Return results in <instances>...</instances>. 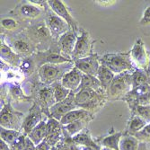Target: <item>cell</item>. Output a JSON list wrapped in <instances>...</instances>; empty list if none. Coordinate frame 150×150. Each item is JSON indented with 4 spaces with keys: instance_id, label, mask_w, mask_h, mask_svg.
<instances>
[{
    "instance_id": "obj_1",
    "label": "cell",
    "mask_w": 150,
    "mask_h": 150,
    "mask_svg": "<svg viewBox=\"0 0 150 150\" xmlns=\"http://www.w3.org/2000/svg\"><path fill=\"white\" fill-rule=\"evenodd\" d=\"M107 101L105 90L91 88L79 90L76 93V103L78 108L84 109L91 114L97 112Z\"/></svg>"
},
{
    "instance_id": "obj_2",
    "label": "cell",
    "mask_w": 150,
    "mask_h": 150,
    "mask_svg": "<svg viewBox=\"0 0 150 150\" xmlns=\"http://www.w3.org/2000/svg\"><path fill=\"white\" fill-rule=\"evenodd\" d=\"M74 67V61L64 64H44L38 69L37 78L44 85L53 86L59 83L62 77Z\"/></svg>"
},
{
    "instance_id": "obj_3",
    "label": "cell",
    "mask_w": 150,
    "mask_h": 150,
    "mask_svg": "<svg viewBox=\"0 0 150 150\" xmlns=\"http://www.w3.org/2000/svg\"><path fill=\"white\" fill-rule=\"evenodd\" d=\"M30 97H32L33 103L40 107L43 114L50 118V108L56 103L53 86L44 85L38 80L31 86Z\"/></svg>"
},
{
    "instance_id": "obj_4",
    "label": "cell",
    "mask_w": 150,
    "mask_h": 150,
    "mask_svg": "<svg viewBox=\"0 0 150 150\" xmlns=\"http://www.w3.org/2000/svg\"><path fill=\"white\" fill-rule=\"evenodd\" d=\"M101 65L108 67L115 75L125 72H133L136 69L131 61L129 52L107 53L101 59Z\"/></svg>"
},
{
    "instance_id": "obj_5",
    "label": "cell",
    "mask_w": 150,
    "mask_h": 150,
    "mask_svg": "<svg viewBox=\"0 0 150 150\" xmlns=\"http://www.w3.org/2000/svg\"><path fill=\"white\" fill-rule=\"evenodd\" d=\"M132 88V72L116 75L111 85L105 91L107 101L123 100Z\"/></svg>"
},
{
    "instance_id": "obj_6",
    "label": "cell",
    "mask_w": 150,
    "mask_h": 150,
    "mask_svg": "<svg viewBox=\"0 0 150 150\" xmlns=\"http://www.w3.org/2000/svg\"><path fill=\"white\" fill-rule=\"evenodd\" d=\"M25 30L38 51H45L49 50L55 42L45 21H40L33 25L29 26Z\"/></svg>"
},
{
    "instance_id": "obj_7",
    "label": "cell",
    "mask_w": 150,
    "mask_h": 150,
    "mask_svg": "<svg viewBox=\"0 0 150 150\" xmlns=\"http://www.w3.org/2000/svg\"><path fill=\"white\" fill-rule=\"evenodd\" d=\"M7 38H9V42L6 43L10 46L22 59L30 58L38 51L26 30L7 36Z\"/></svg>"
},
{
    "instance_id": "obj_8",
    "label": "cell",
    "mask_w": 150,
    "mask_h": 150,
    "mask_svg": "<svg viewBox=\"0 0 150 150\" xmlns=\"http://www.w3.org/2000/svg\"><path fill=\"white\" fill-rule=\"evenodd\" d=\"M2 102V101H1ZM4 103V102H3ZM1 127L7 129H13V130H22L23 123L25 116L23 113L16 111L10 103V101L4 103L3 107L1 108Z\"/></svg>"
},
{
    "instance_id": "obj_9",
    "label": "cell",
    "mask_w": 150,
    "mask_h": 150,
    "mask_svg": "<svg viewBox=\"0 0 150 150\" xmlns=\"http://www.w3.org/2000/svg\"><path fill=\"white\" fill-rule=\"evenodd\" d=\"M129 55L136 69L150 70V55L142 39L138 38L135 40Z\"/></svg>"
},
{
    "instance_id": "obj_10",
    "label": "cell",
    "mask_w": 150,
    "mask_h": 150,
    "mask_svg": "<svg viewBox=\"0 0 150 150\" xmlns=\"http://www.w3.org/2000/svg\"><path fill=\"white\" fill-rule=\"evenodd\" d=\"M37 63L38 67L44 64H64L67 62H73L70 59L65 57L60 52L58 44H52V46L45 51H37L33 56Z\"/></svg>"
},
{
    "instance_id": "obj_11",
    "label": "cell",
    "mask_w": 150,
    "mask_h": 150,
    "mask_svg": "<svg viewBox=\"0 0 150 150\" xmlns=\"http://www.w3.org/2000/svg\"><path fill=\"white\" fill-rule=\"evenodd\" d=\"M123 101L130 111L138 105H150V85L133 87Z\"/></svg>"
},
{
    "instance_id": "obj_12",
    "label": "cell",
    "mask_w": 150,
    "mask_h": 150,
    "mask_svg": "<svg viewBox=\"0 0 150 150\" xmlns=\"http://www.w3.org/2000/svg\"><path fill=\"white\" fill-rule=\"evenodd\" d=\"M94 42L92 40L89 33L83 29H80L77 34V40L73 53V61L87 58L93 55V46Z\"/></svg>"
},
{
    "instance_id": "obj_13",
    "label": "cell",
    "mask_w": 150,
    "mask_h": 150,
    "mask_svg": "<svg viewBox=\"0 0 150 150\" xmlns=\"http://www.w3.org/2000/svg\"><path fill=\"white\" fill-rule=\"evenodd\" d=\"M44 21L55 42H58V40L63 34L70 31V27L67 23L57 16L56 13H54L50 9V11L46 12V17Z\"/></svg>"
},
{
    "instance_id": "obj_14",
    "label": "cell",
    "mask_w": 150,
    "mask_h": 150,
    "mask_svg": "<svg viewBox=\"0 0 150 150\" xmlns=\"http://www.w3.org/2000/svg\"><path fill=\"white\" fill-rule=\"evenodd\" d=\"M47 3H48L50 9L54 13H56L57 16H59L63 20H65L67 23V24L69 25L71 31L78 34L80 29L78 28L77 22L71 16L70 12L69 11V9H67L64 2L61 1V0H49V1H47Z\"/></svg>"
},
{
    "instance_id": "obj_15",
    "label": "cell",
    "mask_w": 150,
    "mask_h": 150,
    "mask_svg": "<svg viewBox=\"0 0 150 150\" xmlns=\"http://www.w3.org/2000/svg\"><path fill=\"white\" fill-rule=\"evenodd\" d=\"M78 109L76 103V93L71 92L70 94L64 101L56 103L50 110V118H54L60 120L67 113Z\"/></svg>"
},
{
    "instance_id": "obj_16",
    "label": "cell",
    "mask_w": 150,
    "mask_h": 150,
    "mask_svg": "<svg viewBox=\"0 0 150 150\" xmlns=\"http://www.w3.org/2000/svg\"><path fill=\"white\" fill-rule=\"evenodd\" d=\"M100 59L101 58H99L97 54H93L87 58L75 60L74 65L75 67H76L83 74L96 76L97 72L101 67Z\"/></svg>"
},
{
    "instance_id": "obj_17",
    "label": "cell",
    "mask_w": 150,
    "mask_h": 150,
    "mask_svg": "<svg viewBox=\"0 0 150 150\" xmlns=\"http://www.w3.org/2000/svg\"><path fill=\"white\" fill-rule=\"evenodd\" d=\"M42 115L43 112L40 107L37 103H33L32 108L29 110V113L24 118L22 127V130H23V134L28 136L31 131L42 120Z\"/></svg>"
},
{
    "instance_id": "obj_18",
    "label": "cell",
    "mask_w": 150,
    "mask_h": 150,
    "mask_svg": "<svg viewBox=\"0 0 150 150\" xmlns=\"http://www.w3.org/2000/svg\"><path fill=\"white\" fill-rule=\"evenodd\" d=\"M76 40H77V33L70 30L69 32L63 34L57 42L58 47L60 52L62 53V55L70 59L71 60H73L72 58L76 43Z\"/></svg>"
},
{
    "instance_id": "obj_19",
    "label": "cell",
    "mask_w": 150,
    "mask_h": 150,
    "mask_svg": "<svg viewBox=\"0 0 150 150\" xmlns=\"http://www.w3.org/2000/svg\"><path fill=\"white\" fill-rule=\"evenodd\" d=\"M82 76H83V73L74 67L69 72H67L62 77L60 83L67 90L76 93L82 82Z\"/></svg>"
},
{
    "instance_id": "obj_20",
    "label": "cell",
    "mask_w": 150,
    "mask_h": 150,
    "mask_svg": "<svg viewBox=\"0 0 150 150\" xmlns=\"http://www.w3.org/2000/svg\"><path fill=\"white\" fill-rule=\"evenodd\" d=\"M16 10L18 15L23 19L33 20L42 16V11L45 9L32 3L31 1H25L21 3Z\"/></svg>"
},
{
    "instance_id": "obj_21",
    "label": "cell",
    "mask_w": 150,
    "mask_h": 150,
    "mask_svg": "<svg viewBox=\"0 0 150 150\" xmlns=\"http://www.w3.org/2000/svg\"><path fill=\"white\" fill-rule=\"evenodd\" d=\"M0 58L1 61L5 62L12 67H19L22 61V58L16 52L13 50V49L8 46L5 40L1 38V45H0Z\"/></svg>"
},
{
    "instance_id": "obj_22",
    "label": "cell",
    "mask_w": 150,
    "mask_h": 150,
    "mask_svg": "<svg viewBox=\"0 0 150 150\" xmlns=\"http://www.w3.org/2000/svg\"><path fill=\"white\" fill-rule=\"evenodd\" d=\"M71 139H72V141L75 144L78 145L79 146L91 148L93 150H101L102 149L101 146L92 139L91 133L87 129L82 130L81 132H79L78 134H76Z\"/></svg>"
},
{
    "instance_id": "obj_23",
    "label": "cell",
    "mask_w": 150,
    "mask_h": 150,
    "mask_svg": "<svg viewBox=\"0 0 150 150\" xmlns=\"http://www.w3.org/2000/svg\"><path fill=\"white\" fill-rule=\"evenodd\" d=\"M7 94L9 95V100L13 101L17 103L33 102L32 97L28 96L27 93H24L23 89L21 87L19 84H8Z\"/></svg>"
},
{
    "instance_id": "obj_24",
    "label": "cell",
    "mask_w": 150,
    "mask_h": 150,
    "mask_svg": "<svg viewBox=\"0 0 150 150\" xmlns=\"http://www.w3.org/2000/svg\"><path fill=\"white\" fill-rule=\"evenodd\" d=\"M93 117H89L86 119H82L76 121H74L72 123L62 126L63 129V134L65 138H73L74 136L81 132L82 130H84L86 126L89 123V122L93 120Z\"/></svg>"
},
{
    "instance_id": "obj_25",
    "label": "cell",
    "mask_w": 150,
    "mask_h": 150,
    "mask_svg": "<svg viewBox=\"0 0 150 150\" xmlns=\"http://www.w3.org/2000/svg\"><path fill=\"white\" fill-rule=\"evenodd\" d=\"M47 121L42 120L40 123L31 131V133L27 136L36 146L43 142L47 137Z\"/></svg>"
},
{
    "instance_id": "obj_26",
    "label": "cell",
    "mask_w": 150,
    "mask_h": 150,
    "mask_svg": "<svg viewBox=\"0 0 150 150\" xmlns=\"http://www.w3.org/2000/svg\"><path fill=\"white\" fill-rule=\"evenodd\" d=\"M89 117H93V114H91L90 112H88L87 111L84 110V109H76L74 111L69 112V113H67L60 120V124L61 126H66L69 125L70 123L82 119H86V118H89Z\"/></svg>"
},
{
    "instance_id": "obj_27",
    "label": "cell",
    "mask_w": 150,
    "mask_h": 150,
    "mask_svg": "<svg viewBox=\"0 0 150 150\" xmlns=\"http://www.w3.org/2000/svg\"><path fill=\"white\" fill-rule=\"evenodd\" d=\"M140 144L135 136L123 132L119 143V150H139Z\"/></svg>"
},
{
    "instance_id": "obj_28",
    "label": "cell",
    "mask_w": 150,
    "mask_h": 150,
    "mask_svg": "<svg viewBox=\"0 0 150 150\" xmlns=\"http://www.w3.org/2000/svg\"><path fill=\"white\" fill-rule=\"evenodd\" d=\"M18 69L25 77H29L33 74H35L36 72H38L39 67L37 66L34 58L32 56L30 58L22 59V61Z\"/></svg>"
},
{
    "instance_id": "obj_29",
    "label": "cell",
    "mask_w": 150,
    "mask_h": 150,
    "mask_svg": "<svg viewBox=\"0 0 150 150\" xmlns=\"http://www.w3.org/2000/svg\"><path fill=\"white\" fill-rule=\"evenodd\" d=\"M123 135V132L121 131H116L108 136H105L100 140V146L101 147H106L112 150H119V143L120 140L121 136Z\"/></svg>"
},
{
    "instance_id": "obj_30",
    "label": "cell",
    "mask_w": 150,
    "mask_h": 150,
    "mask_svg": "<svg viewBox=\"0 0 150 150\" xmlns=\"http://www.w3.org/2000/svg\"><path fill=\"white\" fill-rule=\"evenodd\" d=\"M115 76L116 75L111 69H109L108 67L101 65L100 69L97 72L96 77L100 81L102 87L106 91L107 88L109 87V86H110L111 83L112 82L113 78L115 77Z\"/></svg>"
},
{
    "instance_id": "obj_31",
    "label": "cell",
    "mask_w": 150,
    "mask_h": 150,
    "mask_svg": "<svg viewBox=\"0 0 150 150\" xmlns=\"http://www.w3.org/2000/svg\"><path fill=\"white\" fill-rule=\"evenodd\" d=\"M147 123L143 120L139 116L135 115V114H130V118L128 120V124H127V129L125 132L130 134V135H135L138 132H139L146 125Z\"/></svg>"
},
{
    "instance_id": "obj_32",
    "label": "cell",
    "mask_w": 150,
    "mask_h": 150,
    "mask_svg": "<svg viewBox=\"0 0 150 150\" xmlns=\"http://www.w3.org/2000/svg\"><path fill=\"white\" fill-rule=\"evenodd\" d=\"M132 85L133 87L143 85H150V70L135 69L132 72Z\"/></svg>"
},
{
    "instance_id": "obj_33",
    "label": "cell",
    "mask_w": 150,
    "mask_h": 150,
    "mask_svg": "<svg viewBox=\"0 0 150 150\" xmlns=\"http://www.w3.org/2000/svg\"><path fill=\"white\" fill-rule=\"evenodd\" d=\"M86 88H91V89H94V90L103 89L101 86L100 81L98 80V78L96 76L83 74V76H82V82H81V85H80L78 91L82 90V89H86Z\"/></svg>"
},
{
    "instance_id": "obj_34",
    "label": "cell",
    "mask_w": 150,
    "mask_h": 150,
    "mask_svg": "<svg viewBox=\"0 0 150 150\" xmlns=\"http://www.w3.org/2000/svg\"><path fill=\"white\" fill-rule=\"evenodd\" d=\"M21 135H22V132L18 131V130L7 129L2 128V127L0 129V138H1L0 139L6 142L9 146L15 142Z\"/></svg>"
},
{
    "instance_id": "obj_35",
    "label": "cell",
    "mask_w": 150,
    "mask_h": 150,
    "mask_svg": "<svg viewBox=\"0 0 150 150\" xmlns=\"http://www.w3.org/2000/svg\"><path fill=\"white\" fill-rule=\"evenodd\" d=\"M130 114H135L145 120L146 123H150V105H138L130 111Z\"/></svg>"
},
{
    "instance_id": "obj_36",
    "label": "cell",
    "mask_w": 150,
    "mask_h": 150,
    "mask_svg": "<svg viewBox=\"0 0 150 150\" xmlns=\"http://www.w3.org/2000/svg\"><path fill=\"white\" fill-rule=\"evenodd\" d=\"M52 86L54 89V97H55L56 103H59V102L64 101L66 98H67V96H69L71 93V91L65 88L61 85L60 82L59 83H57V84H54Z\"/></svg>"
},
{
    "instance_id": "obj_37",
    "label": "cell",
    "mask_w": 150,
    "mask_h": 150,
    "mask_svg": "<svg viewBox=\"0 0 150 150\" xmlns=\"http://www.w3.org/2000/svg\"><path fill=\"white\" fill-rule=\"evenodd\" d=\"M136 138L139 139L140 143L150 145V123L146 124L143 129H141L139 132L134 135Z\"/></svg>"
},
{
    "instance_id": "obj_38",
    "label": "cell",
    "mask_w": 150,
    "mask_h": 150,
    "mask_svg": "<svg viewBox=\"0 0 150 150\" xmlns=\"http://www.w3.org/2000/svg\"><path fill=\"white\" fill-rule=\"evenodd\" d=\"M1 26L7 31H15L18 28L19 23L13 18L8 17V18H4L1 20Z\"/></svg>"
},
{
    "instance_id": "obj_39",
    "label": "cell",
    "mask_w": 150,
    "mask_h": 150,
    "mask_svg": "<svg viewBox=\"0 0 150 150\" xmlns=\"http://www.w3.org/2000/svg\"><path fill=\"white\" fill-rule=\"evenodd\" d=\"M26 138H27V136L22 133L20 137L12 145H10V149L11 150H24L26 146Z\"/></svg>"
},
{
    "instance_id": "obj_40",
    "label": "cell",
    "mask_w": 150,
    "mask_h": 150,
    "mask_svg": "<svg viewBox=\"0 0 150 150\" xmlns=\"http://www.w3.org/2000/svg\"><path fill=\"white\" fill-rule=\"evenodd\" d=\"M139 23L140 25H142V26H148V25H150V5L146 7L145 11L143 13V15H142V17L139 20Z\"/></svg>"
},
{
    "instance_id": "obj_41",
    "label": "cell",
    "mask_w": 150,
    "mask_h": 150,
    "mask_svg": "<svg viewBox=\"0 0 150 150\" xmlns=\"http://www.w3.org/2000/svg\"><path fill=\"white\" fill-rule=\"evenodd\" d=\"M56 148H57V150H70L69 144H67V143L65 141L64 139H61V140L57 144Z\"/></svg>"
},
{
    "instance_id": "obj_42",
    "label": "cell",
    "mask_w": 150,
    "mask_h": 150,
    "mask_svg": "<svg viewBox=\"0 0 150 150\" xmlns=\"http://www.w3.org/2000/svg\"><path fill=\"white\" fill-rule=\"evenodd\" d=\"M50 146L45 142H42L40 144H39L38 146H36V150H50Z\"/></svg>"
},
{
    "instance_id": "obj_43",
    "label": "cell",
    "mask_w": 150,
    "mask_h": 150,
    "mask_svg": "<svg viewBox=\"0 0 150 150\" xmlns=\"http://www.w3.org/2000/svg\"><path fill=\"white\" fill-rule=\"evenodd\" d=\"M116 1H96L97 4H99L102 6H110L113 5Z\"/></svg>"
},
{
    "instance_id": "obj_44",
    "label": "cell",
    "mask_w": 150,
    "mask_h": 150,
    "mask_svg": "<svg viewBox=\"0 0 150 150\" xmlns=\"http://www.w3.org/2000/svg\"><path fill=\"white\" fill-rule=\"evenodd\" d=\"M0 150H11L10 149V146L7 145L3 140L0 139Z\"/></svg>"
},
{
    "instance_id": "obj_45",
    "label": "cell",
    "mask_w": 150,
    "mask_h": 150,
    "mask_svg": "<svg viewBox=\"0 0 150 150\" xmlns=\"http://www.w3.org/2000/svg\"><path fill=\"white\" fill-rule=\"evenodd\" d=\"M101 150H112V149H110V148H106V147H102Z\"/></svg>"
},
{
    "instance_id": "obj_46",
    "label": "cell",
    "mask_w": 150,
    "mask_h": 150,
    "mask_svg": "<svg viewBox=\"0 0 150 150\" xmlns=\"http://www.w3.org/2000/svg\"><path fill=\"white\" fill-rule=\"evenodd\" d=\"M50 150H57V148H56V146H54V147H51Z\"/></svg>"
},
{
    "instance_id": "obj_47",
    "label": "cell",
    "mask_w": 150,
    "mask_h": 150,
    "mask_svg": "<svg viewBox=\"0 0 150 150\" xmlns=\"http://www.w3.org/2000/svg\"><path fill=\"white\" fill-rule=\"evenodd\" d=\"M147 146V150H150V145H146Z\"/></svg>"
}]
</instances>
